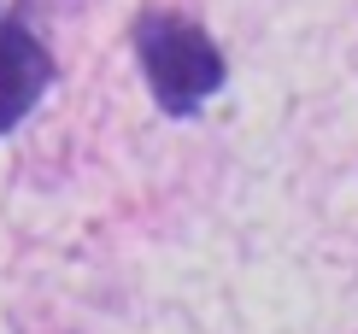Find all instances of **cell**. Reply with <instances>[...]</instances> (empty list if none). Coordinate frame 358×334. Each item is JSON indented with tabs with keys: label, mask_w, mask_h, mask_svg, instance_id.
<instances>
[{
	"label": "cell",
	"mask_w": 358,
	"mask_h": 334,
	"mask_svg": "<svg viewBox=\"0 0 358 334\" xmlns=\"http://www.w3.org/2000/svg\"><path fill=\"white\" fill-rule=\"evenodd\" d=\"M136 59H141L147 94H153V106L165 117H194L229 82L217 41L200 24L176 18V12H141L136 18Z\"/></svg>",
	"instance_id": "obj_1"
},
{
	"label": "cell",
	"mask_w": 358,
	"mask_h": 334,
	"mask_svg": "<svg viewBox=\"0 0 358 334\" xmlns=\"http://www.w3.org/2000/svg\"><path fill=\"white\" fill-rule=\"evenodd\" d=\"M59 65L48 53V41L29 29L24 12L0 18V135H12L29 112L41 106V94L53 88Z\"/></svg>",
	"instance_id": "obj_2"
}]
</instances>
